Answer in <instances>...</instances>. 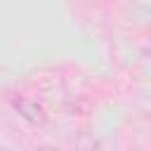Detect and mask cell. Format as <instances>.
Masks as SVG:
<instances>
[{"mask_svg": "<svg viewBox=\"0 0 151 151\" xmlns=\"http://www.w3.org/2000/svg\"><path fill=\"white\" fill-rule=\"evenodd\" d=\"M9 99V104H12V109L24 118V120H28L31 125H45V120H47V116H45V109L33 99V97H28V94H9L7 97Z\"/></svg>", "mask_w": 151, "mask_h": 151, "instance_id": "obj_1", "label": "cell"}]
</instances>
